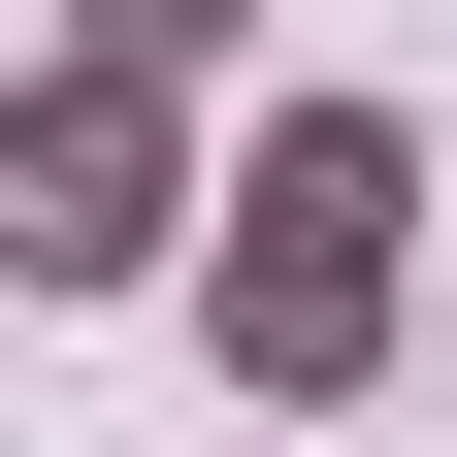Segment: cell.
Instances as JSON below:
<instances>
[{"label": "cell", "instance_id": "6da1fadb", "mask_svg": "<svg viewBox=\"0 0 457 457\" xmlns=\"http://www.w3.org/2000/svg\"><path fill=\"white\" fill-rule=\"evenodd\" d=\"M392 228H425V131H392V98H262L228 262H196V327H228V392H262V425L392 392Z\"/></svg>", "mask_w": 457, "mask_h": 457}, {"label": "cell", "instance_id": "7a4b0ae2", "mask_svg": "<svg viewBox=\"0 0 457 457\" xmlns=\"http://www.w3.org/2000/svg\"><path fill=\"white\" fill-rule=\"evenodd\" d=\"M163 98H196V66H98V33L0 98V262H33V295H163V262H228V228H196V131H163Z\"/></svg>", "mask_w": 457, "mask_h": 457}, {"label": "cell", "instance_id": "3957f363", "mask_svg": "<svg viewBox=\"0 0 457 457\" xmlns=\"http://www.w3.org/2000/svg\"><path fill=\"white\" fill-rule=\"evenodd\" d=\"M98 66H228V33H262V0H66Z\"/></svg>", "mask_w": 457, "mask_h": 457}, {"label": "cell", "instance_id": "277c9868", "mask_svg": "<svg viewBox=\"0 0 457 457\" xmlns=\"http://www.w3.org/2000/svg\"><path fill=\"white\" fill-rule=\"evenodd\" d=\"M425 360H457V327H425Z\"/></svg>", "mask_w": 457, "mask_h": 457}]
</instances>
